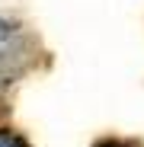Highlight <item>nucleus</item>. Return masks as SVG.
I'll use <instances>...</instances> for the list:
<instances>
[{
  "label": "nucleus",
  "mask_w": 144,
  "mask_h": 147,
  "mask_svg": "<svg viewBox=\"0 0 144 147\" xmlns=\"http://www.w3.org/2000/svg\"><path fill=\"white\" fill-rule=\"evenodd\" d=\"M26 64V45L16 26L10 22H0V83L16 77Z\"/></svg>",
  "instance_id": "obj_1"
},
{
  "label": "nucleus",
  "mask_w": 144,
  "mask_h": 147,
  "mask_svg": "<svg viewBox=\"0 0 144 147\" xmlns=\"http://www.w3.org/2000/svg\"><path fill=\"white\" fill-rule=\"evenodd\" d=\"M0 147H32L26 138H19L16 131H10V128H0Z\"/></svg>",
  "instance_id": "obj_2"
},
{
  "label": "nucleus",
  "mask_w": 144,
  "mask_h": 147,
  "mask_svg": "<svg viewBox=\"0 0 144 147\" xmlns=\"http://www.w3.org/2000/svg\"><path fill=\"white\" fill-rule=\"evenodd\" d=\"M96 147H138V144H131V141H103Z\"/></svg>",
  "instance_id": "obj_3"
}]
</instances>
